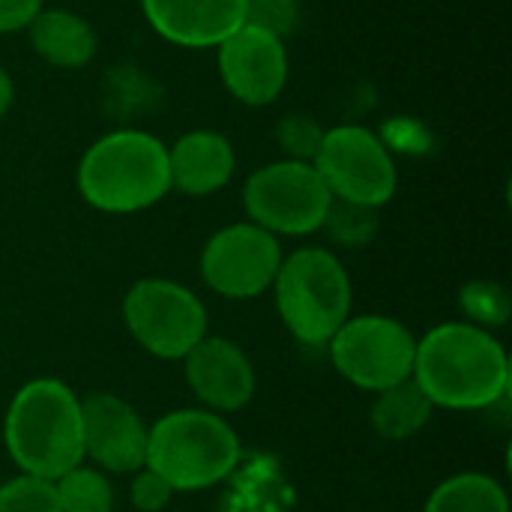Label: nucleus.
Returning <instances> with one entry per match:
<instances>
[{"mask_svg": "<svg viewBox=\"0 0 512 512\" xmlns=\"http://www.w3.org/2000/svg\"><path fill=\"white\" fill-rule=\"evenodd\" d=\"M411 378L435 408L480 411L504 399L510 387V360L489 330L453 321L417 342Z\"/></svg>", "mask_w": 512, "mask_h": 512, "instance_id": "obj_1", "label": "nucleus"}, {"mask_svg": "<svg viewBox=\"0 0 512 512\" xmlns=\"http://www.w3.org/2000/svg\"><path fill=\"white\" fill-rule=\"evenodd\" d=\"M3 441L21 474L54 483L84 462L81 399L54 378L24 384L6 411Z\"/></svg>", "mask_w": 512, "mask_h": 512, "instance_id": "obj_2", "label": "nucleus"}, {"mask_svg": "<svg viewBox=\"0 0 512 512\" xmlns=\"http://www.w3.org/2000/svg\"><path fill=\"white\" fill-rule=\"evenodd\" d=\"M78 192L102 213H141L171 192L168 144L144 129L96 138L78 162Z\"/></svg>", "mask_w": 512, "mask_h": 512, "instance_id": "obj_3", "label": "nucleus"}, {"mask_svg": "<svg viewBox=\"0 0 512 512\" xmlns=\"http://www.w3.org/2000/svg\"><path fill=\"white\" fill-rule=\"evenodd\" d=\"M240 459L234 429L213 411H174L147 429L144 468L174 492H198L225 480Z\"/></svg>", "mask_w": 512, "mask_h": 512, "instance_id": "obj_4", "label": "nucleus"}, {"mask_svg": "<svg viewBox=\"0 0 512 512\" xmlns=\"http://www.w3.org/2000/svg\"><path fill=\"white\" fill-rule=\"evenodd\" d=\"M273 288L285 327L303 345H327L351 315V279L327 249L306 246L282 258Z\"/></svg>", "mask_w": 512, "mask_h": 512, "instance_id": "obj_5", "label": "nucleus"}, {"mask_svg": "<svg viewBox=\"0 0 512 512\" xmlns=\"http://www.w3.org/2000/svg\"><path fill=\"white\" fill-rule=\"evenodd\" d=\"M249 222L273 237H306L324 228L333 195L312 162L279 159L249 174L243 186Z\"/></svg>", "mask_w": 512, "mask_h": 512, "instance_id": "obj_6", "label": "nucleus"}, {"mask_svg": "<svg viewBox=\"0 0 512 512\" xmlns=\"http://www.w3.org/2000/svg\"><path fill=\"white\" fill-rule=\"evenodd\" d=\"M333 201L378 210L396 195V162L387 144L360 123H342L324 129L318 153L312 159Z\"/></svg>", "mask_w": 512, "mask_h": 512, "instance_id": "obj_7", "label": "nucleus"}, {"mask_svg": "<svg viewBox=\"0 0 512 512\" xmlns=\"http://www.w3.org/2000/svg\"><path fill=\"white\" fill-rule=\"evenodd\" d=\"M123 321L135 342L162 360H183L207 336L201 300L168 279L135 282L123 300Z\"/></svg>", "mask_w": 512, "mask_h": 512, "instance_id": "obj_8", "label": "nucleus"}, {"mask_svg": "<svg viewBox=\"0 0 512 512\" xmlns=\"http://www.w3.org/2000/svg\"><path fill=\"white\" fill-rule=\"evenodd\" d=\"M327 345L339 375H345L360 390L384 393L414 375L417 342L408 327L393 318H348Z\"/></svg>", "mask_w": 512, "mask_h": 512, "instance_id": "obj_9", "label": "nucleus"}, {"mask_svg": "<svg viewBox=\"0 0 512 512\" xmlns=\"http://www.w3.org/2000/svg\"><path fill=\"white\" fill-rule=\"evenodd\" d=\"M282 264L279 237L255 222H237L216 231L201 252L204 282L231 300H249L264 294Z\"/></svg>", "mask_w": 512, "mask_h": 512, "instance_id": "obj_10", "label": "nucleus"}, {"mask_svg": "<svg viewBox=\"0 0 512 512\" xmlns=\"http://www.w3.org/2000/svg\"><path fill=\"white\" fill-rule=\"evenodd\" d=\"M213 51L219 78L237 102L267 108L282 96L288 84V48L270 27L243 21Z\"/></svg>", "mask_w": 512, "mask_h": 512, "instance_id": "obj_11", "label": "nucleus"}, {"mask_svg": "<svg viewBox=\"0 0 512 512\" xmlns=\"http://www.w3.org/2000/svg\"><path fill=\"white\" fill-rule=\"evenodd\" d=\"M84 456L105 471H138L147 456V426L138 411L114 393H90L81 399Z\"/></svg>", "mask_w": 512, "mask_h": 512, "instance_id": "obj_12", "label": "nucleus"}, {"mask_svg": "<svg viewBox=\"0 0 512 512\" xmlns=\"http://www.w3.org/2000/svg\"><path fill=\"white\" fill-rule=\"evenodd\" d=\"M156 36L177 48H216L249 18V0H141Z\"/></svg>", "mask_w": 512, "mask_h": 512, "instance_id": "obj_13", "label": "nucleus"}, {"mask_svg": "<svg viewBox=\"0 0 512 512\" xmlns=\"http://www.w3.org/2000/svg\"><path fill=\"white\" fill-rule=\"evenodd\" d=\"M186 381L192 393L216 411H240L255 393V369L249 357L228 339L204 336L186 357Z\"/></svg>", "mask_w": 512, "mask_h": 512, "instance_id": "obj_14", "label": "nucleus"}, {"mask_svg": "<svg viewBox=\"0 0 512 512\" xmlns=\"http://www.w3.org/2000/svg\"><path fill=\"white\" fill-rule=\"evenodd\" d=\"M234 168L237 153L228 135L216 129H192L168 147L171 189L192 198H204L225 189V183L234 177Z\"/></svg>", "mask_w": 512, "mask_h": 512, "instance_id": "obj_15", "label": "nucleus"}, {"mask_svg": "<svg viewBox=\"0 0 512 512\" xmlns=\"http://www.w3.org/2000/svg\"><path fill=\"white\" fill-rule=\"evenodd\" d=\"M30 48L54 69H81L96 57L99 36L93 24L72 9H39L27 24Z\"/></svg>", "mask_w": 512, "mask_h": 512, "instance_id": "obj_16", "label": "nucleus"}, {"mask_svg": "<svg viewBox=\"0 0 512 512\" xmlns=\"http://www.w3.org/2000/svg\"><path fill=\"white\" fill-rule=\"evenodd\" d=\"M432 411L435 405L429 402V396L417 387L414 378H408L378 393V402L372 408V426L387 441H408L429 423Z\"/></svg>", "mask_w": 512, "mask_h": 512, "instance_id": "obj_17", "label": "nucleus"}, {"mask_svg": "<svg viewBox=\"0 0 512 512\" xmlns=\"http://www.w3.org/2000/svg\"><path fill=\"white\" fill-rule=\"evenodd\" d=\"M426 512H510V501L498 480L486 474H459L432 492Z\"/></svg>", "mask_w": 512, "mask_h": 512, "instance_id": "obj_18", "label": "nucleus"}, {"mask_svg": "<svg viewBox=\"0 0 512 512\" xmlns=\"http://www.w3.org/2000/svg\"><path fill=\"white\" fill-rule=\"evenodd\" d=\"M60 512H111L114 492L102 471L75 465L63 477L54 480Z\"/></svg>", "mask_w": 512, "mask_h": 512, "instance_id": "obj_19", "label": "nucleus"}, {"mask_svg": "<svg viewBox=\"0 0 512 512\" xmlns=\"http://www.w3.org/2000/svg\"><path fill=\"white\" fill-rule=\"evenodd\" d=\"M0 512H60L51 480L21 474L0 486Z\"/></svg>", "mask_w": 512, "mask_h": 512, "instance_id": "obj_20", "label": "nucleus"}, {"mask_svg": "<svg viewBox=\"0 0 512 512\" xmlns=\"http://www.w3.org/2000/svg\"><path fill=\"white\" fill-rule=\"evenodd\" d=\"M462 309L468 312V324L477 327H501L510 318V297L495 282H474L462 291Z\"/></svg>", "mask_w": 512, "mask_h": 512, "instance_id": "obj_21", "label": "nucleus"}, {"mask_svg": "<svg viewBox=\"0 0 512 512\" xmlns=\"http://www.w3.org/2000/svg\"><path fill=\"white\" fill-rule=\"evenodd\" d=\"M321 138H324V129L306 114H288L279 123V141H282V150L288 153V159L312 162Z\"/></svg>", "mask_w": 512, "mask_h": 512, "instance_id": "obj_22", "label": "nucleus"}, {"mask_svg": "<svg viewBox=\"0 0 512 512\" xmlns=\"http://www.w3.org/2000/svg\"><path fill=\"white\" fill-rule=\"evenodd\" d=\"M324 225H327V228L333 231V237L342 240V243H363V240H369L372 231H375V210L333 201V207H330Z\"/></svg>", "mask_w": 512, "mask_h": 512, "instance_id": "obj_23", "label": "nucleus"}, {"mask_svg": "<svg viewBox=\"0 0 512 512\" xmlns=\"http://www.w3.org/2000/svg\"><path fill=\"white\" fill-rule=\"evenodd\" d=\"M174 489L168 486V480H162L156 471L150 468H138L135 480H132V504L138 512H159L168 507Z\"/></svg>", "mask_w": 512, "mask_h": 512, "instance_id": "obj_24", "label": "nucleus"}, {"mask_svg": "<svg viewBox=\"0 0 512 512\" xmlns=\"http://www.w3.org/2000/svg\"><path fill=\"white\" fill-rule=\"evenodd\" d=\"M261 27H270L273 33L285 36L288 24L294 21V3L291 0H249V18Z\"/></svg>", "mask_w": 512, "mask_h": 512, "instance_id": "obj_25", "label": "nucleus"}, {"mask_svg": "<svg viewBox=\"0 0 512 512\" xmlns=\"http://www.w3.org/2000/svg\"><path fill=\"white\" fill-rule=\"evenodd\" d=\"M45 0H0V33L27 30Z\"/></svg>", "mask_w": 512, "mask_h": 512, "instance_id": "obj_26", "label": "nucleus"}, {"mask_svg": "<svg viewBox=\"0 0 512 512\" xmlns=\"http://www.w3.org/2000/svg\"><path fill=\"white\" fill-rule=\"evenodd\" d=\"M12 102H15V84H12V78H9V72L0 66V120L9 114V108H12Z\"/></svg>", "mask_w": 512, "mask_h": 512, "instance_id": "obj_27", "label": "nucleus"}]
</instances>
